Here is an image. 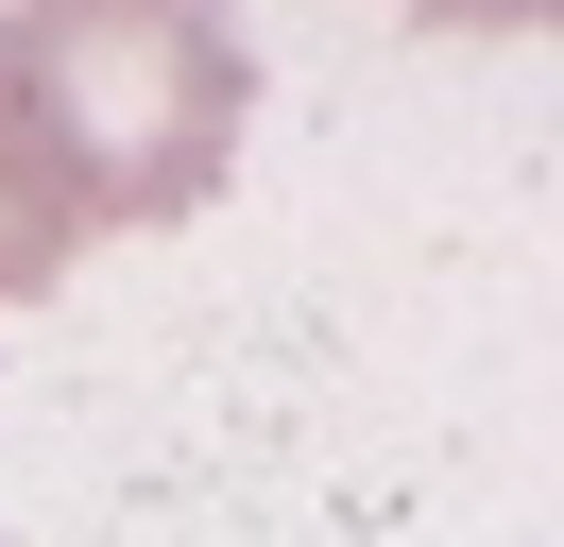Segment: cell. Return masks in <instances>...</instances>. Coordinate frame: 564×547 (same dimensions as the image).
<instances>
[{"label": "cell", "mask_w": 564, "mask_h": 547, "mask_svg": "<svg viewBox=\"0 0 564 547\" xmlns=\"http://www.w3.org/2000/svg\"><path fill=\"white\" fill-rule=\"evenodd\" d=\"M257 52L206 0H18L0 18V137L52 171L69 239H138L240 171Z\"/></svg>", "instance_id": "obj_1"}]
</instances>
